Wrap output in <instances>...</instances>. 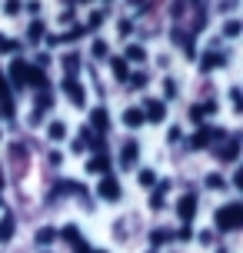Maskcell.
I'll list each match as a JSON object with an SVG mask.
<instances>
[{"instance_id": "cell-1", "label": "cell", "mask_w": 243, "mask_h": 253, "mask_svg": "<svg viewBox=\"0 0 243 253\" xmlns=\"http://www.w3.org/2000/svg\"><path fill=\"white\" fill-rule=\"evenodd\" d=\"M217 230H240L243 227V207L240 203H227V207H220L217 210Z\"/></svg>"}, {"instance_id": "cell-2", "label": "cell", "mask_w": 243, "mask_h": 253, "mask_svg": "<svg viewBox=\"0 0 243 253\" xmlns=\"http://www.w3.org/2000/svg\"><path fill=\"white\" fill-rule=\"evenodd\" d=\"M220 140H227V133H223L220 126H200V130L190 137V147L193 150H203L206 143H220Z\"/></svg>"}, {"instance_id": "cell-3", "label": "cell", "mask_w": 243, "mask_h": 253, "mask_svg": "<svg viewBox=\"0 0 243 253\" xmlns=\"http://www.w3.org/2000/svg\"><path fill=\"white\" fill-rule=\"evenodd\" d=\"M97 193H100L103 200H120V180H117L114 173H107V177L100 180V187H97Z\"/></svg>"}, {"instance_id": "cell-4", "label": "cell", "mask_w": 243, "mask_h": 253, "mask_svg": "<svg viewBox=\"0 0 243 253\" xmlns=\"http://www.w3.org/2000/svg\"><path fill=\"white\" fill-rule=\"evenodd\" d=\"M24 87L47 90V77H43V70H40V67H30V63L24 67Z\"/></svg>"}, {"instance_id": "cell-5", "label": "cell", "mask_w": 243, "mask_h": 253, "mask_svg": "<svg viewBox=\"0 0 243 253\" xmlns=\"http://www.w3.org/2000/svg\"><path fill=\"white\" fill-rule=\"evenodd\" d=\"M60 87H64V93L70 97V100H74V107H83V100H87V93H83V87H80V84L74 80V77H67V80L60 84Z\"/></svg>"}, {"instance_id": "cell-6", "label": "cell", "mask_w": 243, "mask_h": 253, "mask_svg": "<svg viewBox=\"0 0 243 253\" xmlns=\"http://www.w3.org/2000/svg\"><path fill=\"white\" fill-rule=\"evenodd\" d=\"M177 213H180L183 223H190V220H193V213H197V197H193V193H183V197H180Z\"/></svg>"}, {"instance_id": "cell-7", "label": "cell", "mask_w": 243, "mask_h": 253, "mask_svg": "<svg viewBox=\"0 0 243 253\" xmlns=\"http://www.w3.org/2000/svg\"><path fill=\"white\" fill-rule=\"evenodd\" d=\"M237 153H240V137H227V143H223V147H220V160H223V164H233V160H237Z\"/></svg>"}, {"instance_id": "cell-8", "label": "cell", "mask_w": 243, "mask_h": 253, "mask_svg": "<svg viewBox=\"0 0 243 253\" xmlns=\"http://www.w3.org/2000/svg\"><path fill=\"white\" fill-rule=\"evenodd\" d=\"M166 117V103L160 100H147V107H143V120H154V124H160Z\"/></svg>"}, {"instance_id": "cell-9", "label": "cell", "mask_w": 243, "mask_h": 253, "mask_svg": "<svg viewBox=\"0 0 243 253\" xmlns=\"http://www.w3.org/2000/svg\"><path fill=\"white\" fill-rule=\"evenodd\" d=\"M0 114L13 117V97H10V87H7V80H3V77H0Z\"/></svg>"}, {"instance_id": "cell-10", "label": "cell", "mask_w": 243, "mask_h": 253, "mask_svg": "<svg viewBox=\"0 0 243 253\" xmlns=\"http://www.w3.org/2000/svg\"><path fill=\"white\" fill-rule=\"evenodd\" d=\"M90 124H93V130L103 137V133L110 130V117H107V110H103V107H97V110L90 114Z\"/></svg>"}, {"instance_id": "cell-11", "label": "cell", "mask_w": 243, "mask_h": 253, "mask_svg": "<svg viewBox=\"0 0 243 253\" xmlns=\"http://www.w3.org/2000/svg\"><path fill=\"white\" fill-rule=\"evenodd\" d=\"M213 110H217V103H213V100H203L200 107H190V120H203V117H210Z\"/></svg>"}, {"instance_id": "cell-12", "label": "cell", "mask_w": 243, "mask_h": 253, "mask_svg": "<svg viewBox=\"0 0 243 253\" xmlns=\"http://www.w3.org/2000/svg\"><path fill=\"white\" fill-rule=\"evenodd\" d=\"M123 124H127V126H140L143 124V110H140V107H130L127 114H123Z\"/></svg>"}, {"instance_id": "cell-13", "label": "cell", "mask_w": 243, "mask_h": 253, "mask_svg": "<svg viewBox=\"0 0 243 253\" xmlns=\"http://www.w3.org/2000/svg\"><path fill=\"white\" fill-rule=\"evenodd\" d=\"M24 67H27V60H13L10 63V77H13L17 87H24Z\"/></svg>"}, {"instance_id": "cell-14", "label": "cell", "mask_w": 243, "mask_h": 253, "mask_svg": "<svg viewBox=\"0 0 243 253\" xmlns=\"http://www.w3.org/2000/svg\"><path fill=\"white\" fill-rule=\"evenodd\" d=\"M90 170H93V173H103V170H110V157H103V153H97V157H93V160H90Z\"/></svg>"}, {"instance_id": "cell-15", "label": "cell", "mask_w": 243, "mask_h": 253, "mask_svg": "<svg viewBox=\"0 0 243 253\" xmlns=\"http://www.w3.org/2000/svg\"><path fill=\"white\" fill-rule=\"evenodd\" d=\"M133 160H137V140H127L123 143V167H133Z\"/></svg>"}, {"instance_id": "cell-16", "label": "cell", "mask_w": 243, "mask_h": 253, "mask_svg": "<svg viewBox=\"0 0 243 253\" xmlns=\"http://www.w3.org/2000/svg\"><path fill=\"white\" fill-rule=\"evenodd\" d=\"M220 63H223V53H203V60H200V67H203V70H213V67H220Z\"/></svg>"}, {"instance_id": "cell-17", "label": "cell", "mask_w": 243, "mask_h": 253, "mask_svg": "<svg viewBox=\"0 0 243 253\" xmlns=\"http://www.w3.org/2000/svg\"><path fill=\"white\" fill-rule=\"evenodd\" d=\"M10 237H13V216L7 213L3 220H0V243H3V240H10Z\"/></svg>"}, {"instance_id": "cell-18", "label": "cell", "mask_w": 243, "mask_h": 253, "mask_svg": "<svg viewBox=\"0 0 243 253\" xmlns=\"http://www.w3.org/2000/svg\"><path fill=\"white\" fill-rule=\"evenodd\" d=\"M163 200H166V183H160V187H154V193H150V207H160Z\"/></svg>"}, {"instance_id": "cell-19", "label": "cell", "mask_w": 243, "mask_h": 253, "mask_svg": "<svg viewBox=\"0 0 243 253\" xmlns=\"http://www.w3.org/2000/svg\"><path fill=\"white\" fill-rule=\"evenodd\" d=\"M53 240H57V230H50V227H43L37 233V243H40V247H47V243H53Z\"/></svg>"}, {"instance_id": "cell-20", "label": "cell", "mask_w": 243, "mask_h": 253, "mask_svg": "<svg viewBox=\"0 0 243 253\" xmlns=\"http://www.w3.org/2000/svg\"><path fill=\"white\" fill-rule=\"evenodd\" d=\"M127 60H133V63H143V60H147V53H143V47H127Z\"/></svg>"}, {"instance_id": "cell-21", "label": "cell", "mask_w": 243, "mask_h": 253, "mask_svg": "<svg viewBox=\"0 0 243 253\" xmlns=\"http://www.w3.org/2000/svg\"><path fill=\"white\" fill-rule=\"evenodd\" d=\"M110 67H114L117 77H127V60H123V57H114V60H110Z\"/></svg>"}, {"instance_id": "cell-22", "label": "cell", "mask_w": 243, "mask_h": 253, "mask_svg": "<svg viewBox=\"0 0 243 253\" xmlns=\"http://www.w3.org/2000/svg\"><path fill=\"white\" fill-rule=\"evenodd\" d=\"M67 137V126L57 120V124H50V140H64Z\"/></svg>"}, {"instance_id": "cell-23", "label": "cell", "mask_w": 243, "mask_h": 253, "mask_svg": "<svg viewBox=\"0 0 243 253\" xmlns=\"http://www.w3.org/2000/svg\"><path fill=\"white\" fill-rule=\"evenodd\" d=\"M127 84L130 87H147V77L143 74H127Z\"/></svg>"}, {"instance_id": "cell-24", "label": "cell", "mask_w": 243, "mask_h": 253, "mask_svg": "<svg viewBox=\"0 0 243 253\" xmlns=\"http://www.w3.org/2000/svg\"><path fill=\"white\" fill-rule=\"evenodd\" d=\"M64 240H67V243H80V233H77V227H64Z\"/></svg>"}, {"instance_id": "cell-25", "label": "cell", "mask_w": 243, "mask_h": 253, "mask_svg": "<svg viewBox=\"0 0 243 253\" xmlns=\"http://www.w3.org/2000/svg\"><path fill=\"white\" fill-rule=\"evenodd\" d=\"M223 34H227V37H237V34H240V20H227Z\"/></svg>"}, {"instance_id": "cell-26", "label": "cell", "mask_w": 243, "mask_h": 253, "mask_svg": "<svg viewBox=\"0 0 243 253\" xmlns=\"http://www.w3.org/2000/svg\"><path fill=\"white\" fill-rule=\"evenodd\" d=\"M27 37H30V40H40V37H43V24H30Z\"/></svg>"}, {"instance_id": "cell-27", "label": "cell", "mask_w": 243, "mask_h": 253, "mask_svg": "<svg viewBox=\"0 0 243 253\" xmlns=\"http://www.w3.org/2000/svg\"><path fill=\"white\" fill-rule=\"evenodd\" d=\"M140 183L143 187H157V177L150 173V170H140Z\"/></svg>"}, {"instance_id": "cell-28", "label": "cell", "mask_w": 243, "mask_h": 253, "mask_svg": "<svg viewBox=\"0 0 243 253\" xmlns=\"http://www.w3.org/2000/svg\"><path fill=\"white\" fill-rule=\"evenodd\" d=\"M77 63H80V57H77V53H70V57H64V67L70 70V74L77 70Z\"/></svg>"}, {"instance_id": "cell-29", "label": "cell", "mask_w": 243, "mask_h": 253, "mask_svg": "<svg viewBox=\"0 0 243 253\" xmlns=\"http://www.w3.org/2000/svg\"><path fill=\"white\" fill-rule=\"evenodd\" d=\"M17 50V43H13V40H3L0 37V53H13Z\"/></svg>"}, {"instance_id": "cell-30", "label": "cell", "mask_w": 243, "mask_h": 253, "mask_svg": "<svg viewBox=\"0 0 243 253\" xmlns=\"http://www.w3.org/2000/svg\"><path fill=\"white\" fill-rule=\"evenodd\" d=\"M93 57H107V43H103V40L93 43Z\"/></svg>"}, {"instance_id": "cell-31", "label": "cell", "mask_w": 243, "mask_h": 253, "mask_svg": "<svg viewBox=\"0 0 243 253\" xmlns=\"http://www.w3.org/2000/svg\"><path fill=\"white\" fill-rule=\"evenodd\" d=\"M163 240H170V233H166V230H154V243L157 247H160Z\"/></svg>"}, {"instance_id": "cell-32", "label": "cell", "mask_w": 243, "mask_h": 253, "mask_svg": "<svg viewBox=\"0 0 243 253\" xmlns=\"http://www.w3.org/2000/svg\"><path fill=\"white\" fill-rule=\"evenodd\" d=\"M206 187L220 190V187H223V177H217V173H213V177H206Z\"/></svg>"}, {"instance_id": "cell-33", "label": "cell", "mask_w": 243, "mask_h": 253, "mask_svg": "<svg viewBox=\"0 0 243 253\" xmlns=\"http://www.w3.org/2000/svg\"><path fill=\"white\" fill-rule=\"evenodd\" d=\"M3 10H7V13H17V10H20V0H7V3H3Z\"/></svg>"}, {"instance_id": "cell-34", "label": "cell", "mask_w": 243, "mask_h": 253, "mask_svg": "<svg viewBox=\"0 0 243 253\" xmlns=\"http://www.w3.org/2000/svg\"><path fill=\"white\" fill-rule=\"evenodd\" d=\"M0 187H3V173H0Z\"/></svg>"}, {"instance_id": "cell-35", "label": "cell", "mask_w": 243, "mask_h": 253, "mask_svg": "<svg viewBox=\"0 0 243 253\" xmlns=\"http://www.w3.org/2000/svg\"><path fill=\"white\" fill-rule=\"evenodd\" d=\"M90 253H103V250H90Z\"/></svg>"}, {"instance_id": "cell-36", "label": "cell", "mask_w": 243, "mask_h": 253, "mask_svg": "<svg viewBox=\"0 0 243 253\" xmlns=\"http://www.w3.org/2000/svg\"><path fill=\"white\" fill-rule=\"evenodd\" d=\"M80 3H87V0H80Z\"/></svg>"}]
</instances>
